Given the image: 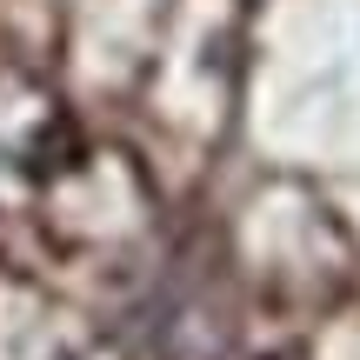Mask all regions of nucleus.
Listing matches in <instances>:
<instances>
[{
  "label": "nucleus",
  "mask_w": 360,
  "mask_h": 360,
  "mask_svg": "<svg viewBox=\"0 0 360 360\" xmlns=\"http://www.w3.org/2000/svg\"><path fill=\"white\" fill-rule=\"evenodd\" d=\"M281 360H287V354H281Z\"/></svg>",
  "instance_id": "obj_1"
}]
</instances>
